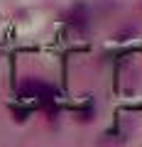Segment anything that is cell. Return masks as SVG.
Returning a JSON list of instances; mask_svg holds the SVG:
<instances>
[]
</instances>
